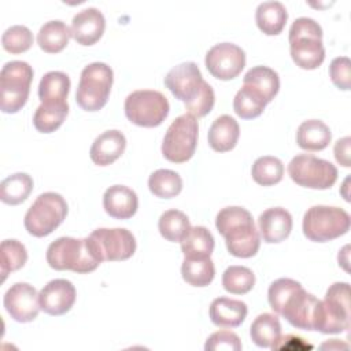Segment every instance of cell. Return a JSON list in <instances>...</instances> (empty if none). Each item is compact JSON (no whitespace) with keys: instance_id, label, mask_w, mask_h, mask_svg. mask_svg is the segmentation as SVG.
Wrapping results in <instances>:
<instances>
[{"instance_id":"1","label":"cell","mask_w":351,"mask_h":351,"mask_svg":"<svg viewBox=\"0 0 351 351\" xmlns=\"http://www.w3.org/2000/svg\"><path fill=\"white\" fill-rule=\"evenodd\" d=\"M165 85L195 118L207 115L214 107V89L203 80L195 62H184L170 69L165 77Z\"/></svg>"},{"instance_id":"2","label":"cell","mask_w":351,"mask_h":351,"mask_svg":"<svg viewBox=\"0 0 351 351\" xmlns=\"http://www.w3.org/2000/svg\"><path fill=\"white\" fill-rule=\"evenodd\" d=\"M217 230L225 237L226 248L236 258H251L261 247V234L252 215L240 206L222 208L215 218Z\"/></svg>"},{"instance_id":"3","label":"cell","mask_w":351,"mask_h":351,"mask_svg":"<svg viewBox=\"0 0 351 351\" xmlns=\"http://www.w3.org/2000/svg\"><path fill=\"white\" fill-rule=\"evenodd\" d=\"M47 262L55 270L85 274L96 270L103 261L89 236L84 239L63 236L48 245Z\"/></svg>"},{"instance_id":"4","label":"cell","mask_w":351,"mask_h":351,"mask_svg":"<svg viewBox=\"0 0 351 351\" xmlns=\"http://www.w3.org/2000/svg\"><path fill=\"white\" fill-rule=\"evenodd\" d=\"M291 58L304 70L319 67L325 59L322 29L313 18L300 16L293 21L288 34Z\"/></svg>"},{"instance_id":"5","label":"cell","mask_w":351,"mask_h":351,"mask_svg":"<svg viewBox=\"0 0 351 351\" xmlns=\"http://www.w3.org/2000/svg\"><path fill=\"white\" fill-rule=\"evenodd\" d=\"M350 329V284L333 282L325 293V299L319 300L314 330L335 335Z\"/></svg>"},{"instance_id":"6","label":"cell","mask_w":351,"mask_h":351,"mask_svg":"<svg viewBox=\"0 0 351 351\" xmlns=\"http://www.w3.org/2000/svg\"><path fill=\"white\" fill-rule=\"evenodd\" d=\"M114 81L112 69L103 62H93L85 66L80 75L75 92L77 104L89 112L101 110L110 96Z\"/></svg>"},{"instance_id":"7","label":"cell","mask_w":351,"mask_h":351,"mask_svg":"<svg viewBox=\"0 0 351 351\" xmlns=\"http://www.w3.org/2000/svg\"><path fill=\"white\" fill-rule=\"evenodd\" d=\"M33 69L27 62H7L0 71V110L4 114L18 112L27 101Z\"/></svg>"},{"instance_id":"8","label":"cell","mask_w":351,"mask_h":351,"mask_svg":"<svg viewBox=\"0 0 351 351\" xmlns=\"http://www.w3.org/2000/svg\"><path fill=\"white\" fill-rule=\"evenodd\" d=\"M350 215L333 206H313L303 215V234L315 243H325L350 230Z\"/></svg>"},{"instance_id":"9","label":"cell","mask_w":351,"mask_h":351,"mask_svg":"<svg viewBox=\"0 0 351 351\" xmlns=\"http://www.w3.org/2000/svg\"><path fill=\"white\" fill-rule=\"evenodd\" d=\"M69 211L64 197L56 192L41 193L25 214V228L34 237L51 234Z\"/></svg>"},{"instance_id":"10","label":"cell","mask_w":351,"mask_h":351,"mask_svg":"<svg viewBox=\"0 0 351 351\" xmlns=\"http://www.w3.org/2000/svg\"><path fill=\"white\" fill-rule=\"evenodd\" d=\"M123 108L126 118L132 123L143 128H155L169 115L170 104L162 92L140 89L128 95Z\"/></svg>"},{"instance_id":"11","label":"cell","mask_w":351,"mask_h":351,"mask_svg":"<svg viewBox=\"0 0 351 351\" xmlns=\"http://www.w3.org/2000/svg\"><path fill=\"white\" fill-rule=\"evenodd\" d=\"M199 125L197 119L191 114L177 117L166 130L162 143V155L173 163H184L189 160L197 145Z\"/></svg>"},{"instance_id":"12","label":"cell","mask_w":351,"mask_h":351,"mask_svg":"<svg viewBox=\"0 0 351 351\" xmlns=\"http://www.w3.org/2000/svg\"><path fill=\"white\" fill-rule=\"evenodd\" d=\"M288 174L293 182L310 189H329L337 180V169L333 163L307 154L291 159Z\"/></svg>"},{"instance_id":"13","label":"cell","mask_w":351,"mask_h":351,"mask_svg":"<svg viewBox=\"0 0 351 351\" xmlns=\"http://www.w3.org/2000/svg\"><path fill=\"white\" fill-rule=\"evenodd\" d=\"M89 237L93 240L101 261H126L136 251V239L125 228H99Z\"/></svg>"},{"instance_id":"14","label":"cell","mask_w":351,"mask_h":351,"mask_svg":"<svg viewBox=\"0 0 351 351\" xmlns=\"http://www.w3.org/2000/svg\"><path fill=\"white\" fill-rule=\"evenodd\" d=\"M208 73L222 81L236 78L245 66V52L233 43L213 45L204 59Z\"/></svg>"},{"instance_id":"15","label":"cell","mask_w":351,"mask_h":351,"mask_svg":"<svg viewBox=\"0 0 351 351\" xmlns=\"http://www.w3.org/2000/svg\"><path fill=\"white\" fill-rule=\"evenodd\" d=\"M4 307L12 319L18 322H30L37 318L40 308L38 293L27 282H15L4 293Z\"/></svg>"},{"instance_id":"16","label":"cell","mask_w":351,"mask_h":351,"mask_svg":"<svg viewBox=\"0 0 351 351\" xmlns=\"http://www.w3.org/2000/svg\"><path fill=\"white\" fill-rule=\"evenodd\" d=\"M319 299L300 287L287 299L281 310V315L298 329L314 330V319Z\"/></svg>"},{"instance_id":"17","label":"cell","mask_w":351,"mask_h":351,"mask_svg":"<svg viewBox=\"0 0 351 351\" xmlns=\"http://www.w3.org/2000/svg\"><path fill=\"white\" fill-rule=\"evenodd\" d=\"M75 287L66 278H55L47 282L38 293L40 308L49 315H63L74 306Z\"/></svg>"},{"instance_id":"18","label":"cell","mask_w":351,"mask_h":351,"mask_svg":"<svg viewBox=\"0 0 351 351\" xmlns=\"http://www.w3.org/2000/svg\"><path fill=\"white\" fill-rule=\"evenodd\" d=\"M106 29V18L103 12L95 7L81 10L73 16L70 32L71 37L81 45L96 44Z\"/></svg>"},{"instance_id":"19","label":"cell","mask_w":351,"mask_h":351,"mask_svg":"<svg viewBox=\"0 0 351 351\" xmlns=\"http://www.w3.org/2000/svg\"><path fill=\"white\" fill-rule=\"evenodd\" d=\"M292 215L282 207L267 208L258 218L259 234L269 244L284 241L292 230Z\"/></svg>"},{"instance_id":"20","label":"cell","mask_w":351,"mask_h":351,"mask_svg":"<svg viewBox=\"0 0 351 351\" xmlns=\"http://www.w3.org/2000/svg\"><path fill=\"white\" fill-rule=\"evenodd\" d=\"M126 148V137L121 130L111 129L99 134L92 143L89 156L97 166H108L114 163Z\"/></svg>"},{"instance_id":"21","label":"cell","mask_w":351,"mask_h":351,"mask_svg":"<svg viewBox=\"0 0 351 351\" xmlns=\"http://www.w3.org/2000/svg\"><path fill=\"white\" fill-rule=\"evenodd\" d=\"M104 211L117 219L132 218L138 208V197L133 189L125 185H112L103 195Z\"/></svg>"},{"instance_id":"22","label":"cell","mask_w":351,"mask_h":351,"mask_svg":"<svg viewBox=\"0 0 351 351\" xmlns=\"http://www.w3.org/2000/svg\"><path fill=\"white\" fill-rule=\"evenodd\" d=\"M248 307L244 302L230 298H217L211 302L208 315L214 325L219 328H236L247 317Z\"/></svg>"},{"instance_id":"23","label":"cell","mask_w":351,"mask_h":351,"mask_svg":"<svg viewBox=\"0 0 351 351\" xmlns=\"http://www.w3.org/2000/svg\"><path fill=\"white\" fill-rule=\"evenodd\" d=\"M240 137V126L230 115H219L211 123L207 140L210 147L217 152H228L233 149Z\"/></svg>"},{"instance_id":"24","label":"cell","mask_w":351,"mask_h":351,"mask_svg":"<svg viewBox=\"0 0 351 351\" xmlns=\"http://www.w3.org/2000/svg\"><path fill=\"white\" fill-rule=\"evenodd\" d=\"M332 140L329 126L319 119L303 121L296 132V143L304 151H322Z\"/></svg>"},{"instance_id":"25","label":"cell","mask_w":351,"mask_h":351,"mask_svg":"<svg viewBox=\"0 0 351 351\" xmlns=\"http://www.w3.org/2000/svg\"><path fill=\"white\" fill-rule=\"evenodd\" d=\"M288 19L287 8L280 1H263L256 7L255 22L266 36H277L282 32Z\"/></svg>"},{"instance_id":"26","label":"cell","mask_w":351,"mask_h":351,"mask_svg":"<svg viewBox=\"0 0 351 351\" xmlns=\"http://www.w3.org/2000/svg\"><path fill=\"white\" fill-rule=\"evenodd\" d=\"M70 78L63 71H48L38 84V97L43 104L67 103L70 92Z\"/></svg>"},{"instance_id":"27","label":"cell","mask_w":351,"mask_h":351,"mask_svg":"<svg viewBox=\"0 0 351 351\" xmlns=\"http://www.w3.org/2000/svg\"><path fill=\"white\" fill-rule=\"evenodd\" d=\"M180 243L185 258H210L215 245L214 236L206 226H191Z\"/></svg>"},{"instance_id":"28","label":"cell","mask_w":351,"mask_h":351,"mask_svg":"<svg viewBox=\"0 0 351 351\" xmlns=\"http://www.w3.org/2000/svg\"><path fill=\"white\" fill-rule=\"evenodd\" d=\"M71 37L70 27L60 19L45 22L37 34L38 47L47 53H58L63 51Z\"/></svg>"},{"instance_id":"29","label":"cell","mask_w":351,"mask_h":351,"mask_svg":"<svg viewBox=\"0 0 351 351\" xmlns=\"http://www.w3.org/2000/svg\"><path fill=\"white\" fill-rule=\"evenodd\" d=\"M243 85L255 89L266 103H270L280 89V77L277 71L267 66H255L250 69L243 80Z\"/></svg>"},{"instance_id":"30","label":"cell","mask_w":351,"mask_h":351,"mask_svg":"<svg viewBox=\"0 0 351 351\" xmlns=\"http://www.w3.org/2000/svg\"><path fill=\"white\" fill-rule=\"evenodd\" d=\"M251 340L262 348H271V346L281 337V324L277 315L271 313L259 314L250 328Z\"/></svg>"},{"instance_id":"31","label":"cell","mask_w":351,"mask_h":351,"mask_svg":"<svg viewBox=\"0 0 351 351\" xmlns=\"http://www.w3.org/2000/svg\"><path fill=\"white\" fill-rule=\"evenodd\" d=\"M33 189V178L27 173H15L0 184V200L10 206L23 203Z\"/></svg>"},{"instance_id":"32","label":"cell","mask_w":351,"mask_h":351,"mask_svg":"<svg viewBox=\"0 0 351 351\" xmlns=\"http://www.w3.org/2000/svg\"><path fill=\"white\" fill-rule=\"evenodd\" d=\"M181 274L184 281L192 287H207L215 276L214 262L210 258H185Z\"/></svg>"},{"instance_id":"33","label":"cell","mask_w":351,"mask_h":351,"mask_svg":"<svg viewBox=\"0 0 351 351\" xmlns=\"http://www.w3.org/2000/svg\"><path fill=\"white\" fill-rule=\"evenodd\" d=\"M148 188L156 197L171 199L182 191V178L174 170L158 169L149 176Z\"/></svg>"},{"instance_id":"34","label":"cell","mask_w":351,"mask_h":351,"mask_svg":"<svg viewBox=\"0 0 351 351\" xmlns=\"http://www.w3.org/2000/svg\"><path fill=\"white\" fill-rule=\"evenodd\" d=\"M69 114V104H40L33 115V125L41 133H52L62 126Z\"/></svg>"},{"instance_id":"35","label":"cell","mask_w":351,"mask_h":351,"mask_svg":"<svg viewBox=\"0 0 351 351\" xmlns=\"http://www.w3.org/2000/svg\"><path fill=\"white\" fill-rule=\"evenodd\" d=\"M266 104L267 103L262 95L247 85H243L233 99V110L241 119H252L259 117Z\"/></svg>"},{"instance_id":"36","label":"cell","mask_w":351,"mask_h":351,"mask_svg":"<svg viewBox=\"0 0 351 351\" xmlns=\"http://www.w3.org/2000/svg\"><path fill=\"white\" fill-rule=\"evenodd\" d=\"M251 176L256 184L262 186H271L282 180L284 165L276 156H259L252 165Z\"/></svg>"},{"instance_id":"37","label":"cell","mask_w":351,"mask_h":351,"mask_svg":"<svg viewBox=\"0 0 351 351\" xmlns=\"http://www.w3.org/2000/svg\"><path fill=\"white\" fill-rule=\"evenodd\" d=\"M27 261L26 247L15 240L7 239L1 241L0 245V269H1V281L7 278L11 271H16L25 266Z\"/></svg>"},{"instance_id":"38","label":"cell","mask_w":351,"mask_h":351,"mask_svg":"<svg viewBox=\"0 0 351 351\" xmlns=\"http://www.w3.org/2000/svg\"><path fill=\"white\" fill-rule=\"evenodd\" d=\"M223 289L233 295L248 293L255 285V274L250 267L233 265L226 267L222 274Z\"/></svg>"},{"instance_id":"39","label":"cell","mask_w":351,"mask_h":351,"mask_svg":"<svg viewBox=\"0 0 351 351\" xmlns=\"http://www.w3.org/2000/svg\"><path fill=\"white\" fill-rule=\"evenodd\" d=\"M159 232L162 237L167 241H181L186 230L191 228L189 218L180 210H167L159 217L158 222Z\"/></svg>"},{"instance_id":"40","label":"cell","mask_w":351,"mask_h":351,"mask_svg":"<svg viewBox=\"0 0 351 351\" xmlns=\"http://www.w3.org/2000/svg\"><path fill=\"white\" fill-rule=\"evenodd\" d=\"M1 45L10 53L26 52L33 45V33L23 25H14L3 33Z\"/></svg>"},{"instance_id":"41","label":"cell","mask_w":351,"mask_h":351,"mask_svg":"<svg viewBox=\"0 0 351 351\" xmlns=\"http://www.w3.org/2000/svg\"><path fill=\"white\" fill-rule=\"evenodd\" d=\"M302 284L292 278H278L273 281L267 291V300L271 307V310L277 314H281V310L287 302V299L298 289Z\"/></svg>"},{"instance_id":"42","label":"cell","mask_w":351,"mask_h":351,"mask_svg":"<svg viewBox=\"0 0 351 351\" xmlns=\"http://www.w3.org/2000/svg\"><path fill=\"white\" fill-rule=\"evenodd\" d=\"M243 348L239 336L230 330H218L208 336L204 350L206 351H240Z\"/></svg>"},{"instance_id":"43","label":"cell","mask_w":351,"mask_h":351,"mask_svg":"<svg viewBox=\"0 0 351 351\" xmlns=\"http://www.w3.org/2000/svg\"><path fill=\"white\" fill-rule=\"evenodd\" d=\"M329 75L332 82L341 90L351 88V62L347 56H337L330 62Z\"/></svg>"},{"instance_id":"44","label":"cell","mask_w":351,"mask_h":351,"mask_svg":"<svg viewBox=\"0 0 351 351\" xmlns=\"http://www.w3.org/2000/svg\"><path fill=\"white\" fill-rule=\"evenodd\" d=\"M350 145H351V138L350 136H346L343 138H339L335 143L333 147V154H335V159L339 165L344 166V167H350L351 162H350Z\"/></svg>"},{"instance_id":"45","label":"cell","mask_w":351,"mask_h":351,"mask_svg":"<svg viewBox=\"0 0 351 351\" xmlns=\"http://www.w3.org/2000/svg\"><path fill=\"white\" fill-rule=\"evenodd\" d=\"M348 250H350V245H344L341 251H339V265L343 266V269L346 271H348Z\"/></svg>"},{"instance_id":"46","label":"cell","mask_w":351,"mask_h":351,"mask_svg":"<svg viewBox=\"0 0 351 351\" xmlns=\"http://www.w3.org/2000/svg\"><path fill=\"white\" fill-rule=\"evenodd\" d=\"M348 181H350V178L347 177L346 180H344V182H343V191H341V193H343V196H344V199L347 200V202H350V197H348V193H347V184H348Z\"/></svg>"}]
</instances>
